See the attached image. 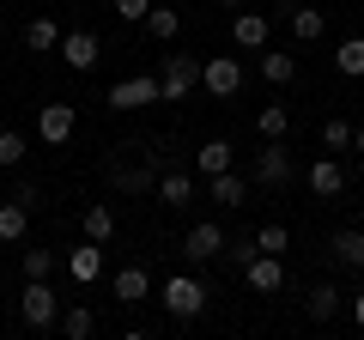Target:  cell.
<instances>
[{
    "instance_id": "cell-20",
    "label": "cell",
    "mask_w": 364,
    "mask_h": 340,
    "mask_svg": "<svg viewBox=\"0 0 364 340\" xmlns=\"http://www.w3.org/2000/svg\"><path fill=\"white\" fill-rule=\"evenodd\" d=\"M140 25H146V37H152V43H176L182 37V13H176V6H158V0H152V13H146Z\"/></svg>"
},
{
    "instance_id": "cell-34",
    "label": "cell",
    "mask_w": 364,
    "mask_h": 340,
    "mask_svg": "<svg viewBox=\"0 0 364 340\" xmlns=\"http://www.w3.org/2000/svg\"><path fill=\"white\" fill-rule=\"evenodd\" d=\"M109 13H116L122 25H140V18L152 13V0H109Z\"/></svg>"
},
{
    "instance_id": "cell-14",
    "label": "cell",
    "mask_w": 364,
    "mask_h": 340,
    "mask_svg": "<svg viewBox=\"0 0 364 340\" xmlns=\"http://www.w3.org/2000/svg\"><path fill=\"white\" fill-rule=\"evenodd\" d=\"M109 292H116V298L134 310V304H146V298H152V274H146L140 262H134V267H116V274H109Z\"/></svg>"
},
{
    "instance_id": "cell-15",
    "label": "cell",
    "mask_w": 364,
    "mask_h": 340,
    "mask_svg": "<svg viewBox=\"0 0 364 340\" xmlns=\"http://www.w3.org/2000/svg\"><path fill=\"white\" fill-rule=\"evenodd\" d=\"M152 195L164 201V207H188V201H195V176H188L182 164H164V170H158V188H152Z\"/></svg>"
},
{
    "instance_id": "cell-26",
    "label": "cell",
    "mask_w": 364,
    "mask_h": 340,
    "mask_svg": "<svg viewBox=\"0 0 364 340\" xmlns=\"http://www.w3.org/2000/svg\"><path fill=\"white\" fill-rule=\"evenodd\" d=\"M18 267H25V280H49L55 267H61V255H55V249H18Z\"/></svg>"
},
{
    "instance_id": "cell-21",
    "label": "cell",
    "mask_w": 364,
    "mask_h": 340,
    "mask_svg": "<svg viewBox=\"0 0 364 340\" xmlns=\"http://www.w3.org/2000/svg\"><path fill=\"white\" fill-rule=\"evenodd\" d=\"M328 255H334L340 267H358V274H364V231H352V225L334 231V237H328Z\"/></svg>"
},
{
    "instance_id": "cell-28",
    "label": "cell",
    "mask_w": 364,
    "mask_h": 340,
    "mask_svg": "<svg viewBox=\"0 0 364 340\" xmlns=\"http://www.w3.org/2000/svg\"><path fill=\"white\" fill-rule=\"evenodd\" d=\"M195 170L200 176H219V170H231V140H207L195 152Z\"/></svg>"
},
{
    "instance_id": "cell-38",
    "label": "cell",
    "mask_w": 364,
    "mask_h": 340,
    "mask_svg": "<svg viewBox=\"0 0 364 340\" xmlns=\"http://www.w3.org/2000/svg\"><path fill=\"white\" fill-rule=\"evenodd\" d=\"M219 6H243V0H219Z\"/></svg>"
},
{
    "instance_id": "cell-16",
    "label": "cell",
    "mask_w": 364,
    "mask_h": 340,
    "mask_svg": "<svg viewBox=\"0 0 364 340\" xmlns=\"http://www.w3.org/2000/svg\"><path fill=\"white\" fill-rule=\"evenodd\" d=\"M310 188H316V195H322V201L346 195V164H340L334 152H322V158H316V164H310Z\"/></svg>"
},
{
    "instance_id": "cell-18",
    "label": "cell",
    "mask_w": 364,
    "mask_h": 340,
    "mask_svg": "<svg viewBox=\"0 0 364 340\" xmlns=\"http://www.w3.org/2000/svg\"><path fill=\"white\" fill-rule=\"evenodd\" d=\"M79 231H85L91 243H116V207H109V201H85V213H79Z\"/></svg>"
},
{
    "instance_id": "cell-4",
    "label": "cell",
    "mask_w": 364,
    "mask_h": 340,
    "mask_svg": "<svg viewBox=\"0 0 364 340\" xmlns=\"http://www.w3.org/2000/svg\"><path fill=\"white\" fill-rule=\"evenodd\" d=\"M18 316H25V328H37V334H49V328L61 322V298H55L49 280H25V292H18Z\"/></svg>"
},
{
    "instance_id": "cell-5",
    "label": "cell",
    "mask_w": 364,
    "mask_h": 340,
    "mask_svg": "<svg viewBox=\"0 0 364 340\" xmlns=\"http://www.w3.org/2000/svg\"><path fill=\"white\" fill-rule=\"evenodd\" d=\"M249 183H255V188H286V183H291V152H286V140H267L255 158H249Z\"/></svg>"
},
{
    "instance_id": "cell-24",
    "label": "cell",
    "mask_w": 364,
    "mask_h": 340,
    "mask_svg": "<svg viewBox=\"0 0 364 340\" xmlns=\"http://www.w3.org/2000/svg\"><path fill=\"white\" fill-rule=\"evenodd\" d=\"M25 49L31 55H55L61 49V25H55V18H31L25 25Z\"/></svg>"
},
{
    "instance_id": "cell-3",
    "label": "cell",
    "mask_w": 364,
    "mask_h": 340,
    "mask_svg": "<svg viewBox=\"0 0 364 340\" xmlns=\"http://www.w3.org/2000/svg\"><path fill=\"white\" fill-rule=\"evenodd\" d=\"M195 85H200L195 55H158V104H182Z\"/></svg>"
},
{
    "instance_id": "cell-11",
    "label": "cell",
    "mask_w": 364,
    "mask_h": 340,
    "mask_svg": "<svg viewBox=\"0 0 364 340\" xmlns=\"http://www.w3.org/2000/svg\"><path fill=\"white\" fill-rule=\"evenodd\" d=\"M73 128H79V110L73 104H43L37 110V140L43 146H67V140H73Z\"/></svg>"
},
{
    "instance_id": "cell-35",
    "label": "cell",
    "mask_w": 364,
    "mask_h": 340,
    "mask_svg": "<svg viewBox=\"0 0 364 340\" xmlns=\"http://www.w3.org/2000/svg\"><path fill=\"white\" fill-rule=\"evenodd\" d=\"M249 255H255V237H225V262L231 267H249Z\"/></svg>"
},
{
    "instance_id": "cell-1",
    "label": "cell",
    "mask_w": 364,
    "mask_h": 340,
    "mask_svg": "<svg viewBox=\"0 0 364 340\" xmlns=\"http://www.w3.org/2000/svg\"><path fill=\"white\" fill-rule=\"evenodd\" d=\"M207 280H195V274H170L164 286H158V304H164V316L170 322H195L200 310H207Z\"/></svg>"
},
{
    "instance_id": "cell-13",
    "label": "cell",
    "mask_w": 364,
    "mask_h": 340,
    "mask_svg": "<svg viewBox=\"0 0 364 340\" xmlns=\"http://www.w3.org/2000/svg\"><path fill=\"white\" fill-rule=\"evenodd\" d=\"M340 310H346V292H340L334 280H322V286L304 292V316H310V322H334Z\"/></svg>"
},
{
    "instance_id": "cell-12",
    "label": "cell",
    "mask_w": 364,
    "mask_h": 340,
    "mask_svg": "<svg viewBox=\"0 0 364 340\" xmlns=\"http://www.w3.org/2000/svg\"><path fill=\"white\" fill-rule=\"evenodd\" d=\"M61 267L73 274V286H91V280H104V243H79V249H67L61 255Z\"/></svg>"
},
{
    "instance_id": "cell-31",
    "label": "cell",
    "mask_w": 364,
    "mask_h": 340,
    "mask_svg": "<svg viewBox=\"0 0 364 340\" xmlns=\"http://www.w3.org/2000/svg\"><path fill=\"white\" fill-rule=\"evenodd\" d=\"M322 146H328V152H352V122L346 116H328L322 122Z\"/></svg>"
},
{
    "instance_id": "cell-37",
    "label": "cell",
    "mask_w": 364,
    "mask_h": 340,
    "mask_svg": "<svg viewBox=\"0 0 364 340\" xmlns=\"http://www.w3.org/2000/svg\"><path fill=\"white\" fill-rule=\"evenodd\" d=\"M352 152H358V158H364V128H352Z\"/></svg>"
},
{
    "instance_id": "cell-33",
    "label": "cell",
    "mask_w": 364,
    "mask_h": 340,
    "mask_svg": "<svg viewBox=\"0 0 364 340\" xmlns=\"http://www.w3.org/2000/svg\"><path fill=\"white\" fill-rule=\"evenodd\" d=\"M255 249H267V255H286V249H291V231H286V225H261V231H255Z\"/></svg>"
},
{
    "instance_id": "cell-27",
    "label": "cell",
    "mask_w": 364,
    "mask_h": 340,
    "mask_svg": "<svg viewBox=\"0 0 364 340\" xmlns=\"http://www.w3.org/2000/svg\"><path fill=\"white\" fill-rule=\"evenodd\" d=\"M322 31H328V13H322V6H298V13H291V37H298V43H316Z\"/></svg>"
},
{
    "instance_id": "cell-17",
    "label": "cell",
    "mask_w": 364,
    "mask_h": 340,
    "mask_svg": "<svg viewBox=\"0 0 364 340\" xmlns=\"http://www.w3.org/2000/svg\"><path fill=\"white\" fill-rule=\"evenodd\" d=\"M249 188H255V183H249V176H237V170H219V176H207V201H219V207H243V201H249Z\"/></svg>"
},
{
    "instance_id": "cell-30",
    "label": "cell",
    "mask_w": 364,
    "mask_h": 340,
    "mask_svg": "<svg viewBox=\"0 0 364 340\" xmlns=\"http://www.w3.org/2000/svg\"><path fill=\"white\" fill-rule=\"evenodd\" d=\"M334 67L346 79H364V37H340V49H334Z\"/></svg>"
},
{
    "instance_id": "cell-32",
    "label": "cell",
    "mask_w": 364,
    "mask_h": 340,
    "mask_svg": "<svg viewBox=\"0 0 364 340\" xmlns=\"http://www.w3.org/2000/svg\"><path fill=\"white\" fill-rule=\"evenodd\" d=\"M18 164H25V134L0 128V170H18Z\"/></svg>"
},
{
    "instance_id": "cell-23",
    "label": "cell",
    "mask_w": 364,
    "mask_h": 340,
    "mask_svg": "<svg viewBox=\"0 0 364 340\" xmlns=\"http://www.w3.org/2000/svg\"><path fill=\"white\" fill-rule=\"evenodd\" d=\"M31 231V207L25 201H0V243H25Z\"/></svg>"
},
{
    "instance_id": "cell-22",
    "label": "cell",
    "mask_w": 364,
    "mask_h": 340,
    "mask_svg": "<svg viewBox=\"0 0 364 340\" xmlns=\"http://www.w3.org/2000/svg\"><path fill=\"white\" fill-rule=\"evenodd\" d=\"M55 334H67V340H91V334H97V316H91L85 304H61V322H55Z\"/></svg>"
},
{
    "instance_id": "cell-10",
    "label": "cell",
    "mask_w": 364,
    "mask_h": 340,
    "mask_svg": "<svg viewBox=\"0 0 364 340\" xmlns=\"http://www.w3.org/2000/svg\"><path fill=\"white\" fill-rule=\"evenodd\" d=\"M243 286L255 292V298L279 292V286H286V255H267V249H255V255H249V267H243Z\"/></svg>"
},
{
    "instance_id": "cell-2",
    "label": "cell",
    "mask_w": 364,
    "mask_h": 340,
    "mask_svg": "<svg viewBox=\"0 0 364 340\" xmlns=\"http://www.w3.org/2000/svg\"><path fill=\"white\" fill-rule=\"evenodd\" d=\"M164 164H170L164 152L116 158V164H109V188H116V195H152V188H158V170H164Z\"/></svg>"
},
{
    "instance_id": "cell-39",
    "label": "cell",
    "mask_w": 364,
    "mask_h": 340,
    "mask_svg": "<svg viewBox=\"0 0 364 340\" xmlns=\"http://www.w3.org/2000/svg\"><path fill=\"white\" fill-rule=\"evenodd\" d=\"M0 43H6V25H0Z\"/></svg>"
},
{
    "instance_id": "cell-9",
    "label": "cell",
    "mask_w": 364,
    "mask_h": 340,
    "mask_svg": "<svg viewBox=\"0 0 364 340\" xmlns=\"http://www.w3.org/2000/svg\"><path fill=\"white\" fill-rule=\"evenodd\" d=\"M104 104H109V110H122V116H128V110H146V104H158V73H134V79H116Z\"/></svg>"
},
{
    "instance_id": "cell-19",
    "label": "cell",
    "mask_w": 364,
    "mask_h": 340,
    "mask_svg": "<svg viewBox=\"0 0 364 340\" xmlns=\"http://www.w3.org/2000/svg\"><path fill=\"white\" fill-rule=\"evenodd\" d=\"M231 49H267V18L261 13H237L231 18Z\"/></svg>"
},
{
    "instance_id": "cell-7",
    "label": "cell",
    "mask_w": 364,
    "mask_h": 340,
    "mask_svg": "<svg viewBox=\"0 0 364 340\" xmlns=\"http://www.w3.org/2000/svg\"><path fill=\"white\" fill-rule=\"evenodd\" d=\"M225 255V225L219 219H200V225H188V237H182V262H219Z\"/></svg>"
},
{
    "instance_id": "cell-6",
    "label": "cell",
    "mask_w": 364,
    "mask_h": 340,
    "mask_svg": "<svg viewBox=\"0 0 364 340\" xmlns=\"http://www.w3.org/2000/svg\"><path fill=\"white\" fill-rule=\"evenodd\" d=\"M200 85H207L219 104H231V97L243 92V61H237V55H207V61H200Z\"/></svg>"
},
{
    "instance_id": "cell-8",
    "label": "cell",
    "mask_w": 364,
    "mask_h": 340,
    "mask_svg": "<svg viewBox=\"0 0 364 340\" xmlns=\"http://www.w3.org/2000/svg\"><path fill=\"white\" fill-rule=\"evenodd\" d=\"M55 55H61L73 73H91V67L104 61V37H97V31H61V49Z\"/></svg>"
},
{
    "instance_id": "cell-36",
    "label": "cell",
    "mask_w": 364,
    "mask_h": 340,
    "mask_svg": "<svg viewBox=\"0 0 364 340\" xmlns=\"http://www.w3.org/2000/svg\"><path fill=\"white\" fill-rule=\"evenodd\" d=\"M346 316H352V328H364V292H352V298H346Z\"/></svg>"
},
{
    "instance_id": "cell-40",
    "label": "cell",
    "mask_w": 364,
    "mask_h": 340,
    "mask_svg": "<svg viewBox=\"0 0 364 340\" xmlns=\"http://www.w3.org/2000/svg\"><path fill=\"white\" fill-rule=\"evenodd\" d=\"M0 128H6V122H0Z\"/></svg>"
},
{
    "instance_id": "cell-29",
    "label": "cell",
    "mask_w": 364,
    "mask_h": 340,
    "mask_svg": "<svg viewBox=\"0 0 364 340\" xmlns=\"http://www.w3.org/2000/svg\"><path fill=\"white\" fill-rule=\"evenodd\" d=\"M261 79H267V85H291V79H298V55H261Z\"/></svg>"
},
{
    "instance_id": "cell-25",
    "label": "cell",
    "mask_w": 364,
    "mask_h": 340,
    "mask_svg": "<svg viewBox=\"0 0 364 340\" xmlns=\"http://www.w3.org/2000/svg\"><path fill=\"white\" fill-rule=\"evenodd\" d=\"M255 134H261V140H286V134H291V110L286 104H261Z\"/></svg>"
}]
</instances>
